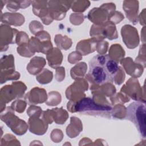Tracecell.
<instances>
[{
    "mask_svg": "<svg viewBox=\"0 0 146 146\" xmlns=\"http://www.w3.org/2000/svg\"><path fill=\"white\" fill-rule=\"evenodd\" d=\"M118 67L117 63L108 55H97L90 62L89 71L86 75V79L91 84L112 83Z\"/></svg>",
    "mask_w": 146,
    "mask_h": 146,
    "instance_id": "cell-1",
    "label": "cell"
},
{
    "mask_svg": "<svg viewBox=\"0 0 146 146\" xmlns=\"http://www.w3.org/2000/svg\"><path fill=\"white\" fill-rule=\"evenodd\" d=\"M67 108L70 112H79L83 115L99 116L110 118L112 108L111 106L97 104L92 99L84 97L78 101L70 100L67 104Z\"/></svg>",
    "mask_w": 146,
    "mask_h": 146,
    "instance_id": "cell-2",
    "label": "cell"
},
{
    "mask_svg": "<svg viewBox=\"0 0 146 146\" xmlns=\"http://www.w3.org/2000/svg\"><path fill=\"white\" fill-rule=\"evenodd\" d=\"M145 103L137 102L131 103L127 108L125 119L132 121L139 133L145 137Z\"/></svg>",
    "mask_w": 146,
    "mask_h": 146,
    "instance_id": "cell-3",
    "label": "cell"
},
{
    "mask_svg": "<svg viewBox=\"0 0 146 146\" xmlns=\"http://www.w3.org/2000/svg\"><path fill=\"white\" fill-rule=\"evenodd\" d=\"M26 85L22 82H13L11 84L6 85L1 89V111L5 109L6 103L10 102L14 99L21 98L26 90Z\"/></svg>",
    "mask_w": 146,
    "mask_h": 146,
    "instance_id": "cell-4",
    "label": "cell"
},
{
    "mask_svg": "<svg viewBox=\"0 0 146 146\" xmlns=\"http://www.w3.org/2000/svg\"><path fill=\"white\" fill-rule=\"evenodd\" d=\"M1 119L18 135H24L29 128L26 123L15 115L11 107H7L1 113Z\"/></svg>",
    "mask_w": 146,
    "mask_h": 146,
    "instance_id": "cell-5",
    "label": "cell"
},
{
    "mask_svg": "<svg viewBox=\"0 0 146 146\" xmlns=\"http://www.w3.org/2000/svg\"><path fill=\"white\" fill-rule=\"evenodd\" d=\"M29 45L34 52H42L44 54L52 48L50 35L46 31H42L37 33L35 36L30 38Z\"/></svg>",
    "mask_w": 146,
    "mask_h": 146,
    "instance_id": "cell-6",
    "label": "cell"
},
{
    "mask_svg": "<svg viewBox=\"0 0 146 146\" xmlns=\"http://www.w3.org/2000/svg\"><path fill=\"white\" fill-rule=\"evenodd\" d=\"M115 9L116 6L113 3H103L99 7H95L90 10L87 18L95 25H102L107 21L108 15Z\"/></svg>",
    "mask_w": 146,
    "mask_h": 146,
    "instance_id": "cell-7",
    "label": "cell"
},
{
    "mask_svg": "<svg viewBox=\"0 0 146 146\" xmlns=\"http://www.w3.org/2000/svg\"><path fill=\"white\" fill-rule=\"evenodd\" d=\"M144 86L141 87L137 78H131L123 86L120 92L125 94L132 99L145 103Z\"/></svg>",
    "mask_w": 146,
    "mask_h": 146,
    "instance_id": "cell-8",
    "label": "cell"
},
{
    "mask_svg": "<svg viewBox=\"0 0 146 146\" xmlns=\"http://www.w3.org/2000/svg\"><path fill=\"white\" fill-rule=\"evenodd\" d=\"M72 1H49L48 8L50 17L54 20H62L71 8Z\"/></svg>",
    "mask_w": 146,
    "mask_h": 146,
    "instance_id": "cell-9",
    "label": "cell"
},
{
    "mask_svg": "<svg viewBox=\"0 0 146 146\" xmlns=\"http://www.w3.org/2000/svg\"><path fill=\"white\" fill-rule=\"evenodd\" d=\"M88 84L86 79H79L70 86L66 91V98L71 101H78L86 96L84 92L88 90Z\"/></svg>",
    "mask_w": 146,
    "mask_h": 146,
    "instance_id": "cell-10",
    "label": "cell"
},
{
    "mask_svg": "<svg viewBox=\"0 0 146 146\" xmlns=\"http://www.w3.org/2000/svg\"><path fill=\"white\" fill-rule=\"evenodd\" d=\"M122 39L129 49L136 48L139 44V36L137 29L130 25H124L121 29Z\"/></svg>",
    "mask_w": 146,
    "mask_h": 146,
    "instance_id": "cell-11",
    "label": "cell"
},
{
    "mask_svg": "<svg viewBox=\"0 0 146 146\" xmlns=\"http://www.w3.org/2000/svg\"><path fill=\"white\" fill-rule=\"evenodd\" d=\"M31 4L33 5V11L34 15L39 17L44 24L48 25L53 21L49 13L48 1H32Z\"/></svg>",
    "mask_w": 146,
    "mask_h": 146,
    "instance_id": "cell-12",
    "label": "cell"
},
{
    "mask_svg": "<svg viewBox=\"0 0 146 146\" xmlns=\"http://www.w3.org/2000/svg\"><path fill=\"white\" fill-rule=\"evenodd\" d=\"M19 31L7 25H1V51H5L9 44L15 43V38Z\"/></svg>",
    "mask_w": 146,
    "mask_h": 146,
    "instance_id": "cell-13",
    "label": "cell"
},
{
    "mask_svg": "<svg viewBox=\"0 0 146 146\" xmlns=\"http://www.w3.org/2000/svg\"><path fill=\"white\" fill-rule=\"evenodd\" d=\"M25 99L29 105L43 103L47 99L46 91L44 88L34 87L26 94Z\"/></svg>",
    "mask_w": 146,
    "mask_h": 146,
    "instance_id": "cell-14",
    "label": "cell"
},
{
    "mask_svg": "<svg viewBox=\"0 0 146 146\" xmlns=\"http://www.w3.org/2000/svg\"><path fill=\"white\" fill-rule=\"evenodd\" d=\"M126 73L132 78H137L140 77L143 72L144 67L142 65L133 62L130 57L123 58L120 62Z\"/></svg>",
    "mask_w": 146,
    "mask_h": 146,
    "instance_id": "cell-15",
    "label": "cell"
},
{
    "mask_svg": "<svg viewBox=\"0 0 146 146\" xmlns=\"http://www.w3.org/2000/svg\"><path fill=\"white\" fill-rule=\"evenodd\" d=\"M48 123L42 117L38 116H30L28 121L29 131L35 135H42L48 129Z\"/></svg>",
    "mask_w": 146,
    "mask_h": 146,
    "instance_id": "cell-16",
    "label": "cell"
},
{
    "mask_svg": "<svg viewBox=\"0 0 146 146\" xmlns=\"http://www.w3.org/2000/svg\"><path fill=\"white\" fill-rule=\"evenodd\" d=\"M123 8L127 18L133 25L138 22L139 1H124L123 3Z\"/></svg>",
    "mask_w": 146,
    "mask_h": 146,
    "instance_id": "cell-17",
    "label": "cell"
},
{
    "mask_svg": "<svg viewBox=\"0 0 146 146\" xmlns=\"http://www.w3.org/2000/svg\"><path fill=\"white\" fill-rule=\"evenodd\" d=\"M97 42L94 38L80 40L76 44V50L82 55H87L96 50Z\"/></svg>",
    "mask_w": 146,
    "mask_h": 146,
    "instance_id": "cell-18",
    "label": "cell"
},
{
    "mask_svg": "<svg viewBox=\"0 0 146 146\" xmlns=\"http://www.w3.org/2000/svg\"><path fill=\"white\" fill-rule=\"evenodd\" d=\"M1 21L7 25L19 26L24 23L25 17L20 13H5L2 14L1 13Z\"/></svg>",
    "mask_w": 146,
    "mask_h": 146,
    "instance_id": "cell-19",
    "label": "cell"
},
{
    "mask_svg": "<svg viewBox=\"0 0 146 146\" xmlns=\"http://www.w3.org/2000/svg\"><path fill=\"white\" fill-rule=\"evenodd\" d=\"M46 58L48 66L53 68H56L62 64L63 55L60 49L57 47H54L47 53Z\"/></svg>",
    "mask_w": 146,
    "mask_h": 146,
    "instance_id": "cell-20",
    "label": "cell"
},
{
    "mask_svg": "<svg viewBox=\"0 0 146 146\" xmlns=\"http://www.w3.org/2000/svg\"><path fill=\"white\" fill-rule=\"evenodd\" d=\"M46 64V62L44 58L34 56L27 64V70L31 75H38L43 70Z\"/></svg>",
    "mask_w": 146,
    "mask_h": 146,
    "instance_id": "cell-21",
    "label": "cell"
},
{
    "mask_svg": "<svg viewBox=\"0 0 146 146\" xmlns=\"http://www.w3.org/2000/svg\"><path fill=\"white\" fill-rule=\"evenodd\" d=\"M83 130V125L81 120L77 117L72 116L70 124L66 128V133L70 138L76 137Z\"/></svg>",
    "mask_w": 146,
    "mask_h": 146,
    "instance_id": "cell-22",
    "label": "cell"
},
{
    "mask_svg": "<svg viewBox=\"0 0 146 146\" xmlns=\"http://www.w3.org/2000/svg\"><path fill=\"white\" fill-rule=\"evenodd\" d=\"M50 114L55 123L58 124H64L68 117V113L66 110L61 108H55L48 109Z\"/></svg>",
    "mask_w": 146,
    "mask_h": 146,
    "instance_id": "cell-23",
    "label": "cell"
},
{
    "mask_svg": "<svg viewBox=\"0 0 146 146\" xmlns=\"http://www.w3.org/2000/svg\"><path fill=\"white\" fill-rule=\"evenodd\" d=\"M108 55L111 59L118 63L124 58L125 51L120 44H114L110 47Z\"/></svg>",
    "mask_w": 146,
    "mask_h": 146,
    "instance_id": "cell-24",
    "label": "cell"
},
{
    "mask_svg": "<svg viewBox=\"0 0 146 146\" xmlns=\"http://www.w3.org/2000/svg\"><path fill=\"white\" fill-rule=\"evenodd\" d=\"M87 69V64L85 62H80L76 64L70 71L71 76L73 79L77 80L83 78Z\"/></svg>",
    "mask_w": 146,
    "mask_h": 146,
    "instance_id": "cell-25",
    "label": "cell"
},
{
    "mask_svg": "<svg viewBox=\"0 0 146 146\" xmlns=\"http://www.w3.org/2000/svg\"><path fill=\"white\" fill-rule=\"evenodd\" d=\"M103 29V34L104 38H107L110 40H113L118 38V35L116 26L114 24L109 21H107L102 24Z\"/></svg>",
    "mask_w": 146,
    "mask_h": 146,
    "instance_id": "cell-26",
    "label": "cell"
},
{
    "mask_svg": "<svg viewBox=\"0 0 146 146\" xmlns=\"http://www.w3.org/2000/svg\"><path fill=\"white\" fill-rule=\"evenodd\" d=\"M1 72L15 70L14 58L12 54L4 55L1 59Z\"/></svg>",
    "mask_w": 146,
    "mask_h": 146,
    "instance_id": "cell-27",
    "label": "cell"
},
{
    "mask_svg": "<svg viewBox=\"0 0 146 146\" xmlns=\"http://www.w3.org/2000/svg\"><path fill=\"white\" fill-rule=\"evenodd\" d=\"M55 43L59 49L67 50L69 49L72 45V40L67 36H63L61 34H56L54 38Z\"/></svg>",
    "mask_w": 146,
    "mask_h": 146,
    "instance_id": "cell-28",
    "label": "cell"
},
{
    "mask_svg": "<svg viewBox=\"0 0 146 146\" xmlns=\"http://www.w3.org/2000/svg\"><path fill=\"white\" fill-rule=\"evenodd\" d=\"M31 3V1H7L6 7L11 11H16L20 8L25 9Z\"/></svg>",
    "mask_w": 146,
    "mask_h": 146,
    "instance_id": "cell-29",
    "label": "cell"
},
{
    "mask_svg": "<svg viewBox=\"0 0 146 146\" xmlns=\"http://www.w3.org/2000/svg\"><path fill=\"white\" fill-rule=\"evenodd\" d=\"M52 72L47 68H44L36 75V79L40 84H45L50 83L52 80Z\"/></svg>",
    "mask_w": 146,
    "mask_h": 146,
    "instance_id": "cell-30",
    "label": "cell"
},
{
    "mask_svg": "<svg viewBox=\"0 0 146 146\" xmlns=\"http://www.w3.org/2000/svg\"><path fill=\"white\" fill-rule=\"evenodd\" d=\"M95 85L98 90L104 96L111 97L116 92V88L111 83H107L102 85Z\"/></svg>",
    "mask_w": 146,
    "mask_h": 146,
    "instance_id": "cell-31",
    "label": "cell"
},
{
    "mask_svg": "<svg viewBox=\"0 0 146 146\" xmlns=\"http://www.w3.org/2000/svg\"><path fill=\"white\" fill-rule=\"evenodd\" d=\"M113 106L114 107L111 111L112 116L115 118L119 119L125 118L127 114V108L125 107L121 104H117Z\"/></svg>",
    "mask_w": 146,
    "mask_h": 146,
    "instance_id": "cell-32",
    "label": "cell"
},
{
    "mask_svg": "<svg viewBox=\"0 0 146 146\" xmlns=\"http://www.w3.org/2000/svg\"><path fill=\"white\" fill-rule=\"evenodd\" d=\"M90 5L89 1H72L71 8L74 12H84Z\"/></svg>",
    "mask_w": 146,
    "mask_h": 146,
    "instance_id": "cell-33",
    "label": "cell"
},
{
    "mask_svg": "<svg viewBox=\"0 0 146 146\" xmlns=\"http://www.w3.org/2000/svg\"><path fill=\"white\" fill-rule=\"evenodd\" d=\"M62 100L61 95L57 91H51L48 93L47 99L46 101V104L50 106H55L58 105Z\"/></svg>",
    "mask_w": 146,
    "mask_h": 146,
    "instance_id": "cell-34",
    "label": "cell"
},
{
    "mask_svg": "<svg viewBox=\"0 0 146 146\" xmlns=\"http://www.w3.org/2000/svg\"><path fill=\"white\" fill-rule=\"evenodd\" d=\"M20 78V74L14 71L1 72V83L3 84L7 80H17Z\"/></svg>",
    "mask_w": 146,
    "mask_h": 146,
    "instance_id": "cell-35",
    "label": "cell"
},
{
    "mask_svg": "<svg viewBox=\"0 0 146 146\" xmlns=\"http://www.w3.org/2000/svg\"><path fill=\"white\" fill-rule=\"evenodd\" d=\"M111 104L112 105H115L116 103L119 104H124L125 103L128 102L130 100V98L128 97L127 95H125V94L120 92L117 94H116V95H113V96H112L111 97Z\"/></svg>",
    "mask_w": 146,
    "mask_h": 146,
    "instance_id": "cell-36",
    "label": "cell"
},
{
    "mask_svg": "<svg viewBox=\"0 0 146 146\" xmlns=\"http://www.w3.org/2000/svg\"><path fill=\"white\" fill-rule=\"evenodd\" d=\"M17 52L22 56L30 58L33 56L35 54V52H33L30 49L29 43H23L18 47L17 48Z\"/></svg>",
    "mask_w": 146,
    "mask_h": 146,
    "instance_id": "cell-37",
    "label": "cell"
},
{
    "mask_svg": "<svg viewBox=\"0 0 146 146\" xmlns=\"http://www.w3.org/2000/svg\"><path fill=\"white\" fill-rule=\"evenodd\" d=\"M124 15L121 12L115 10L110 14L107 21H109L115 25L119 23L122 20L124 19Z\"/></svg>",
    "mask_w": 146,
    "mask_h": 146,
    "instance_id": "cell-38",
    "label": "cell"
},
{
    "mask_svg": "<svg viewBox=\"0 0 146 146\" xmlns=\"http://www.w3.org/2000/svg\"><path fill=\"white\" fill-rule=\"evenodd\" d=\"M135 62L140 64L144 68L145 67V44L143 43L140 47L138 56L136 58Z\"/></svg>",
    "mask_w": 146,
    "mask_h": 146,
    "instance_id": "cell-39",
    "label": "cell"
},
{
    "mask_svg": "<svg viewBox=\"0 0 146 146\" xmlns=\"http://www.w3.org/2000/svg\"><path fill=\"white\" fill-rule=\"evenodd\" d=\"M26 101L23 100H17L14 101L11 104V108L15 111L19 113H22L24 112L26 105H27Z\"/></svg>",
    "mask_w": 146,
    "mask_h": 146,
    "instance_id": "cell-40",
    "label": "cell"
},
{
    "mask_svg": "<svg viewBox=\"0 0 146 146\" xmlns=\"http://www.w3.org/2000/svg\"><path fill=\"white\" fill-rule=\"evenodd\" d=\"M29 29L33 34L36 35L39 32L43 31V26L39 21H33L29 25Z\"/></svg>",
    "mask_w": 146,
    "mask_h": 146,
    "instance_id": "cell-41",
    "label": "cell"
},
{
    "mask_svg": "<svg viewBox=\"0 0 146 146\" xmlns=\"http://www.w3.org/2000/svg\"><path fill=\"white\" fill-rule=\"evenodd\" d=\"M42 110L40 107L35 105H31L27 110V113L29 117L30 116H38L40 117L42 114Z\"/></svg>",
    "mask_w": 146,
    "mask_h": 146,
    "instance_id": "cell-42",
    "label": "cell"
},
{
    "mask_svg": "<svg viewBox=\"0 0 146 146\" xmlns=\"http://www.w3.org/2000/svg\"><path fill=\"white\" fill-rule=\"evenodd\" d=\"M29 39L28 35L24 31H19L15 38V43L20 46L23 43H29Z\"/></svg>",
    "mask_w": 146,
    "mask_h": 146,
    "instance_id": "cell-43",
    "label": "cell"
},
{
    "mask_svg": "<svg viewBox=\"0 0 146 146\" xmlns=\"http://www.w3.org/2000/svg\"><path fill=\"white\" fill-rule=\"evenodd\" d=\"M124 79H125V74H124V70L122 68V67H121L120 66H119L118 70L115 75L113 82H115V83L116 84L120 85L124 81Z\"/></svg>",
    "mask_w": 146,
    "mask_h": 146,
    "instance_id": "cell-44",
    "label": "cell"
},
{
    "mask_svg": "<svg viewBox=\"0 0 146 146\" xmlns=\"http://www.w3.org/2000/svg\"><path fill=\"white\" fill-rule=\"evenodd\" d=\"M108 47V43L104 40L98 41L96 45V51L100 55H104Z\"/></svg>",
    "mask_w": 146,
    "mask_h": 146,
    "instance_id": "cell-45",
    "label": "cell"
},
{
    "mask_svg": "<svg viewBox=\"0 0 146 146\" xmlns=\"http://www.w3.org/2000/svg\"><path fill=\"white\" fill-rule=\"evenodd\" d=\"M84 20L83 15L82 13H74L70 16V21L72 25H80Z\"/></svg>",
    "mask_w": 146,
    "mask_h": 146,
    "instance_id": "cell-46",
    "label": "cell"
},
{
    "mask_svg": "<svg viewBox=\"0 0 146 146\" xmlns=\"http://www.w3.org/2000/svg\"><path fill=\"white\" fill-rule=\"evenodd\" d=\"M63 134L62 131L59 129H54L51 133V139L54 143L60 142L63 139Z\"/></svg>",
    "mask_w": 146,
    "mask_h": 146,
    "instance_id": "cell-47",
    "label": "cell"
},
{
    "mask_svg": "<svg viewBox=\"0 0 146 146\" xmlns=\"http://www.w3.org/2000/svg\"><path fill=\"white\" fill-rule=\"evenodd\" d=\"M82 59V55L78 51L70 53L68 56V61L71 64H75Z\"/></svg>",
    "mask_w": 146,
    "mask_h": 146,
    "instance_id": "cell-48",
    "label": "cell"
},
{
    "mask_svg": "<svg viewBox=\"0 0 146 146\" xmlns=\"http://www.w3.org/2000/svg\"><path fill=\"white\" fill-rule=\"evenodd\" d=\"M56 73L55 75V79L58 82H62L65 78V69L63 67H58L55 68Z\"/></svg>",
    "mask_w": 146,
    "mask_h": 146,
    "instance_id": "cell-49",
    "label": "cell"
},
{
    "mask_svg": "<svg viewBox=\"0 0 146 146\" xmlns=\"http://www.w3.org/2000/svg\"><path fill=\"white\" fill-rule=\"evenodd\" d=\"M145 9H144L141 12L140 15H139V18H138V19H139L140 23L141 25H143L144 26H145Z\"/></svg>",
    "mask_w": 146,
    "mask_h": 146,
    "instance_id": "cell-50",
    "label": "cell"
}]
</instances>
